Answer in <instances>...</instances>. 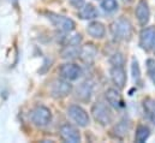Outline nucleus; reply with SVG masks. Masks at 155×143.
Instances as JSON below:
<instances>
[{
    "instance_id": "obj_1",
    "label": "nucleus",
    "mask_w": 155,
    "mask_h": 143,
    "mask_svg": "<svg viewBox=\"0 0 155 143\" xmlns=\"http://www.w3.org/2000/svg\"><path fill=\"white\" fill-rule=\"evenodd\" d=\"M111 34L118 41H125L129 40L132 36V24L131 22L125 17H119L116 19L111 27Z\"/></svg>"
},
{
    "instance_id": "obj_2",
    "label": "nucleus",
    "mask_w": 155,
    "mask_h": 143,
    "mask_svg": "<svg viewBox=\"0 0 155 143\" xmlns=\"http://www.w3.org/2000/svg\"><path fill=\"white\" fill-rule=\"evenodd\" d=\"M91 113H93V117L94 119L100 123L101 125H110L111 123H113V119H114V115L111 111V108L108 107L106 104L99 101V102H95L91 107Z\"/></svg>"
},
{
    "instance_id": "obj_3",
    "label": "nucleus",
    "mask_w": 155,
    "mask_h": 143,
    "mask_svg": "<svg viewBox=\"0 0 155 143\" xmlns=\"http://www.w3.org/2000/svg\"><path fill=\"white\" fill-rule=\"evenodd\" d=\"M47 16H48V19L51 21V23L63 33H71L76 27L75 22L69 17H64V16L52 13V12L48 13Z\"/></svg>"
},
{
    "instance_id": "obj_4",
    "label": "nucleus",
    "mask_w": 155,
    "mask_h": 143,
    "mask_svg": "<svg viewBox=\"0 0 155 143\" xmlns=\"http://www.w3.org/2000/svg\"><path fill=\"white\" fill-rule=\"evenodd\" d=\"M30 119L36 126H46L52 120V113L49 108L45 106H38L30 113Z\"/></svg>"
},
{
    "instance_id": "obj_5",
    "label": "nucleus",
    "mask_w": 155,
    "mask_h": 143,
    "mask_svg": "<svg viewBox=\"0 0 155 143\" xmlns=\"http://www.w3.org/2000/svg\"><path fill=\"white\" fill-rule=\"evenodd\" d=\"M71 91H72V85L70 84V81L68 79H57L52 83L51 94L55 99L66 98Z\"/></svg>"
},
{
    "instance_id": "obj_6",
    "label": "nucleus",
    "mask_w": 155,
    "mask_h": 143,
    "mask_svg": "<svg viewBox=\"0 0 155 143\" xmlns=\"http://www.w3.org/2000/svg\"><path fill=\"white\" fill-rule=\"evenodd\" d=\"M68 115L77 124L78 126H88L89 125V115L84 108L78 105H71L68 108Z\"/></svg>"
},
{
    "instance_id": "obj_7",
    "label": "nucleus",
    "mask_w": 155,
    "mask_h": 143,
    "mask_svg": "<svg viewBox=\"0 0 155 143\" xmlns=\"http://www.w3.org/2000/svg\"><path fill=\"white\" fill-rule=\"evenodd\" d=\"M79 42H81V35H75L74 37H71V40L69 41V43L63 48L61 51V57L64 59H75L81 55V46H79Z\"/></svg>"
},
{
    "instance_id": "obj_8",
    "label": "nucleus",
    "mask_w": 155,
    "mask_h": 143,
    "mask_svg": "<svg viewBox=\"0 0 155 143\" xmlns=\"http://www.w3.org/2000/svg\"><path fill=\"white\" fill-rule=\"evenodd\" d=\"M140 46L144 51L155 52V28L148 27L142 29L140 34Z\"/></svg>"
},
{
    "instance_id": "obj_9",
    "label": "nucleus",
    "mask_w": 155,
    "mask_h": 143,
    "mask_svg": "<svg viewBox=\"0 0 155 143\" xmlns=\"http://www.w3.org/2000/svg\"><path fill=\"white\" fill-rule=\"evenodd\" d=\"M135 15L138 21V23L142 27H146L150 19V10L147 0H140L135 8Z\"/></svg>"
},
{
    "instance_id": "obj_10",
    "label": "nucleus",
    "mask_w": 155,
    "mask_h": 143,
    "mask_svg": "<svg viewBox=\"0 0 155 143\" xmlns=\"http://www.w3.org/2000/svg\"><path fill=\"white\" fill-rule=\"evenodd\" d=\"M111 78H112L113 84L119 90L124 89L125 84H126V81H127L124 66L123 65H112V68H111Z\"/></svg>"
},
{
    "instance_id": "obj_11",
    "label": "nucleus",
    "mask_w": 155,
    "mask_h": 143,
    "mask_svg": "<svg viewBox=\"0 0 155 143\" xmlns=\"http://www.w3.org/2000/svg\"><path fill=\"white\" fill-rule=\"evenodd\" d=\"M59 72H60V76L64 79L76 81V79H78L81 77V75H82V69H81V66H78L77 64L68 63V64H64L60 68Z\"/></svg>"
},
{
    "instance_id": "obj_12",
    "label": "nucleus",
    "mask_w": 155,
    "mask_h": 143,
    "mask_svg": "<svg viewBox=\"0 0 155 143\" xmlns=\"http://www.w3.org/2000/svg\"><path fill=\"white\" fill-rule=\"evenodd\" d=\"M60 136L61 138L65 141V142L69 143H78L81 142V135L78 132V130L70 125V124H64L61 128H60Z\"/></svg>"
},
{
    "instance_id": "obj_13",
    "label": "nucleus",
    "mask_w": 155,
    "mask_h": 143,
    "mask_svg": "<svg viewBox=\"0 0 155 143\" xmlns=\"http://www.w3.org/2000/svg\"><path fill=\"white\" fill-rule=\"evenodd\" d=\"M93 89H94V82L90 79H87L84 82H82L76 89V96L82 101H88L91 98L93 94Z\"/></svg>"
},
{
    "instance_id": "obj_14",
    "label": "nucleus",
    "mask_w": 155,
    "mask_h": 143,
    "mask_svg": "<svg viewBox=\"0 0 155 143\" xmlns=\"http://www.w3.org/2000/svg\"><path fill=\"white\" fill-rule=\"evenodd\" d=\"M106 100L110 104V106H112L113 108H117V109L118 108H121L124 106L123 98H121L119 90H117L114 88H110L106 91Z\"/></svg>"
},
{
    "instance_id": "obj_15",
    "label": "nucleus",
    "mask_w": 155,
    "mask_h": 143,
    "mask_svg": "<svg viewBox=\"0 0 155 143\" xmlns=\"http://www.w3.org/2000/svg\"><path fill=\"white\" fill-rule=\"evenodd\" d=\"M99 16V12L96 10V7L93 4H84L81 7L79 11V18L85 19V21H93Z\"/></svg>"
},
{
    "instance_id": "obj_16",
    "label": "nucleus",
    "mask_w": 155,
    "mask_h": 143,
    "mask_svg": "<svg viewBox=\"0 0 155 143\" xmlns=\"http://www.w3.org/2000/svg\"><path fill=\"white\" fill-rule=\"evenodd\" d=\"M87 33L94 38H102L106 34V28L101 22H91L87 28Z\"/></svg>"
},
{
    "instance_id": "obj_17",
    "label": "nucleus",
    "mask_w": 155,
    "mask_h": 143,
    "mask_svg": "<svg viewBox=\"0 0 155 143\" xmlns=\"http://www.w3.org/2000/svg\"><path fill=\"white\" fill-rule=\"evenodd\" d=\"M129 130H130V121L126 120V119H124V120L119 121L116 126L113 128L112 132H114V136H116L117 138H120L121 140V138H124L127 135Z\"/></svg>"
},
{
    "instance_id": "obj_18",
    "label": "nucleus",
    "mask_w": 155,
    "mask_h": 143,
    "mask_svg": "<svg viewBox=\"0 0 155 143\" xmlns=\"http://www.w3.org/2000/svg\"><path fill=\"white\" fill-rule=\"evenodd\" d=\"M143 109L149 120L155 124V100L154 99H146L143 100Z\"/></svg>"
},
{
    "instance_id": "obj_19",
    "label": "nucleus",
    "mask_w": 155,
    "mask_h": 143,
    "mask_svg": "<svg viewBox=\"0 0 155 143\" xmlns=\"http://www.w3.org/2000/svg\"><path fill=\"white\" fill-rule=\"evenodd\" d=\"M150 136V130L148 126L146 125H140L136 129V134H135V141L138 143L146 142Z\"/></svg>"
},
{
    "instance_id": "obj_20",
    "label": "nucleus",
    "mask_w": 155,
    "mask_h": 143,
    "mask_svg": "<svg viewBox=\"0 0 155 143\" xmlns=\"http://www.w3.org/2000/svg\"><path fill=\"white\" fill-rule=\"evenodd\" d=\"M95 54H96V49L93 47V45H89L84 48H82L81 51V57L84 62H88V63H91L95 58Z\"/></svg>"
},
{
    "instance_id": "obj_21",
    "label": "nucleus",
    "mask_w": 155,
    "mask_h": 143,
    "mask_svg": "<svg viewBox=\"0 0 155 143\" xmlns=\"http://www.w3.org/2000/svg\"><path fill=\"white\" fill-rule=\"evenodd\" d=\"M118 1L117 0H101V7L105 12L112 13L118 10Z\"/></svg>"
},
{
    "instance_id": "obj_22",
    "label": "nucleus",
    "mask_w": 155,
    "mask_h": 143,
    "mask_svg": "<svg viewBox=\"0 0 155 143\" xmlns=\"http://www.w3.org/2000/svg\"><path fill=\"white\" fill-rule=\"evenodd\" d=\"M147 71L150 77V79L153 81L155 84V60L154 59H148L147 60Z\"/></svg>"
},
{
    "instance_id": "obj_23",
    "label": "nucleus",
    "mask_w": 155,
    "mask_h": 143,
    "mask_svg": "<svg viewBox=\"0 0 155 143\" xmlns=\"http://www.w3.org/2000/svg\"><path fill=\"white\" fill-rule=\"evenodd\" d=\"M131 71H132V77L137 82L140 81L141 78V70H140V65H138V62L136 59L132 60V66H131Z\"/></svg>"
},
{
    "instance_id": "obj_24",
    "label": "nucleus",
    "mask_w": 155,
    "mask_h": 143,
    "mask_svg": "<svg viewBox=\"0 0 155 143\" xmlns=\"http://www.w3.org/2000/svg\"><path fill=\"white\" fill-rule=\"evenodd\" d=\"M110 62H111L112 65H124V58H123V55H121L120 53L113 54V55L111 57Z\"/></svg>"
},
{
    "instance_id": "obj_25",
    "label": "nucleus",
    "mask_w": 155,
    "mask_h": 143,
    "mask_svg": "<svg viewBox=\"0 0 155 143\" xmlns=\"http://www.w3.org/2000/svg\"><path fill=\"white\" fill-rule=\"evenodd\" d=\"M84 1H85V0H70V4H71L75 8H81V7L84 5Z\"/></svg>"
},
{
    "instance_id": "obj_26",
    "label": "nucleus",
    "mask_w": 155,
    "mask_h": 143,
    "mask_svg": "<svg viewBox=\"0 0 155 143\" xmlns=\"http://www.w3.org/2000/svg\"><path fill=\"white\" fill-rule=\"evenodd\" d=\"M124 1H131V0H124Z\"/></svg>"
}]
</instances>
